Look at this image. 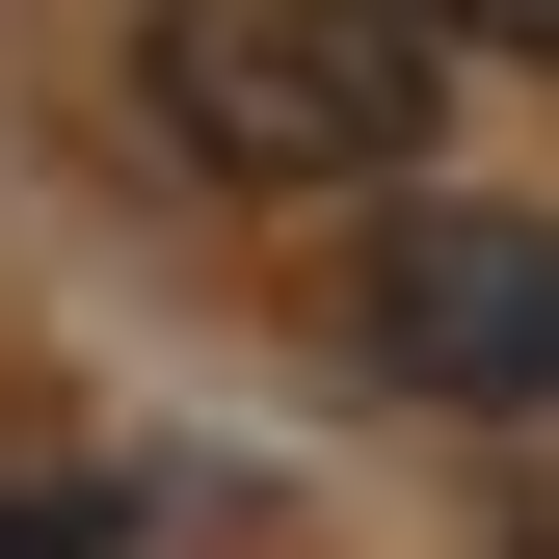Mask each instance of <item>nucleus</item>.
<instances>
[{"mask_svg":"<svg viewBox=\"0 0 559 559\" xmlns=\"http://www.w3.org/2000/svg\"><path fill=\"white\" fill-rule=\"evenodd\" d=\"M427 0H133V133L214 187H400L427 160Z\"/></svg>","mask_w":559,"mask_h":559,"instance_id":"obj_1","label":"nucleus"},{"mask_svg":"<svg viewBox=\"0 0 559 559\" xmlns=\"http://www.w3.org/2000/svg\"><path fill=\"white\" fill-rule=\"evenodd\" d=\"M346 320H373L400 400H559V214H479V187H453V214L373 240V294H346Z\"/></svg>","mask_w":559,"mask_h":559,"instance_id":"obj_2","label":"nucleus"},{"mask_svg":"<svg viewBox=\"0 0 559 559\" xmlns=\"http://www.w3.org/2000/svg\"><path fill=\"white\" fill-rule=\"evenodd\" d=\"M427 27H453V53H559V0H427Z\"/></svg>","mask_w":559,"mask_h":559,"instance_id":"obj_3","label":"nucleus"}]
</instances>
